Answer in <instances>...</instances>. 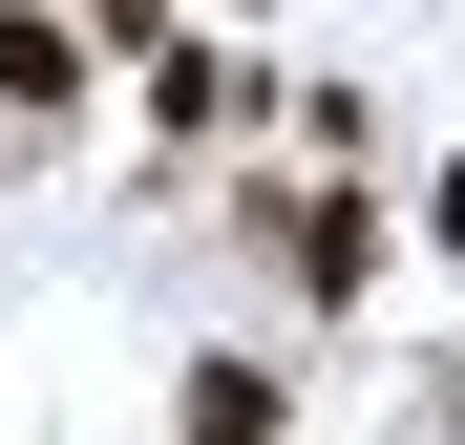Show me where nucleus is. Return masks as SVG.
Returning a JSON list of instances; mask_svg holds the SVG:
<instances>
[{"label":"nucleus","mask_w":465,"mask_h":445,"mask_svg":"<svg viewBox=\"0 0 465 445\" xmlns=\"http://www.w3.org/2000/svg\"><path fill=\"white\" fill-rule=\"evenodd\" d=\"M232 234H254V255H275V276L339 319V297L381 276V191H339V170H318V191H275V170H254V191H232Z\"/></svg>","instance_id":"nucleus-1"},{"label":"nucleus","mask_w":465,"mask_h":445,"mask_svg":"<svg viewBox=\"0 0 465 445\" xmlns=\"http://www.w3.org/2000/svg\"><path fill=\"white\" fill-rule=\"evenodd\" d=\"M85 86H106V43L64 22V0H0V106H22V127H64Z\"/></svg>","instance_id":"nucleus-2"},{"label":"nucleus","mask_w":465,"mask_h":445,"mask_svg":"<svg viewBox=\"0 0 465 445\" xmlns=\"http://www.w3.org/2000/svg\"><path fill=\"white\" fill-rule=\"evenodd\" d=\"M254 106H275V64H232V43H148V127H170V148L254 127Z\"/></svg>","instance_id":"nucleus-3"},{"label":"nucleus","mask_w":465,"mask_h":445,"mask_svg":"<svg viewBox=\"0 0 465 445\" xmlns=\"http://www.w3.org/2000/svg\"><path fill=\"white\" fill-rule=\"evenodd\" d=\"M275 424H296V382H275L254 339H212L191 382H170V445H275Z\"/></svg>","instance_id":"nucleus-4"},{"label":"nucleus","mask_w":465,"mask_h":445,"mask_svg":"<svg viewBox=\"0 0 465 445\" xmlns=\"http://www.w3.org/2000/svg\"><path fill=\"white\" fill-rule=\"evenodd\" d=\"M423 234H444V255H465V148H444V191H423Z\"/></svg>","instance_id":"nucleus-5"}]
</instances>
